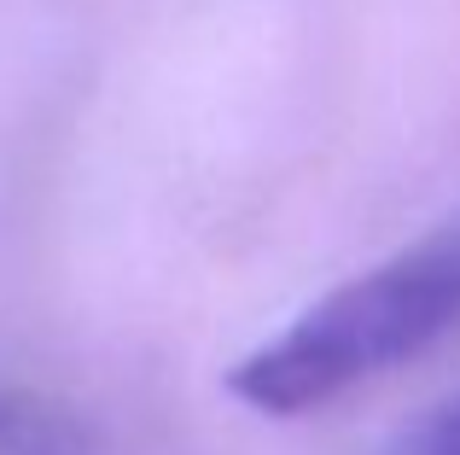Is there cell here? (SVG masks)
Listing matches in <instances>:
<instances>
[{"label":"cell","mask_w":460,"mask_h":455,"mask_svg":"<svg viewBox=\"0 0 460 455\" xmlns=\"http://www.w3.org/2000/svg\"><path fill=\"white\" fill-rule=\"evenodd\" d=\"M460 321V222L414 239L379 269L314 298L286 333L245 356L227 374L245 409L309 415L344 391L414 362Z\"/></svg>","instance_id":"obj_1"},{"label":"cell","mask_w":460,"mask_h":455,"mask_svg":"<svg viewBox=\"0 0 460 455\" xmlns=\"http://www.w3.org/2000/svg\"><path fill=\"white\" fill-rule=\"evenodd\" d=\"M0 455H93L88 433L65 409L30 397V391H0Z\"/></svg>","instance_id":"obj_2"},{"label":"cell","mask_w":460,"mask_h":455,"mask_svg":"<svg viewBox=\"0 0 460 455\" xmlns=\"http://www.w3.org/2000/svg\"><path fill=\"white\" fill-rule=\"evenodd\" d=\"M385 455H460V397L443 403L438 415H426L420 426H408Z\"/></svg>","instance_id":"obj_3"}]
</instances>
